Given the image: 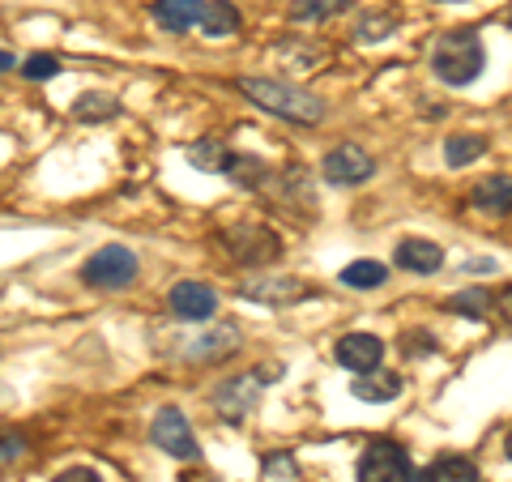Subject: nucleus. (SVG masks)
I'll use <instances>...</instances> for the list:
<instances>
[{
    "instance_id": "f257e3e1",
    "label": "nucleus",
    "mask_w": 512,
    "mask_h": 482,
    "mask_svg": "<svg viewBox=\"0 0 512 482\" xmlns=\"http://www.w3.org/2000/svg\"><path fill=\"white\" fill-rule=\"evenodd\" d=\"M235 90L244 94L248 103L269 111V116H278V120L308 124V128L325 120V103H320L312 90H299L291 82H274V77H239Z\"/></svg>"
},
{
    "instance_id": "f03ea898",
    "label": "nucleus",
    "mask_w": 512,
    "mask_h": 482,
    "mask_svg": "<svg viewBox=\"0 0 512 482\" xmlns=\"http://www.w3.org/2000/svg\"><path fill=\"white\" fill-rule=\"evenodd\" d=\"M487 69V47L474 30H444L431 47V73L444 86H470Z\"/></svg>"
},
{
    "instance_id": "7ed1b4c3",
    "label": "nucleus",
    "mask_w": 512,
    "mask_h": 482,
    "mask_svg": "<svg viewBox=\"0 0 512 482\" xmlns=\"http://www.w3.org/2000/svg\"><path fill=\"white\" fill-rule=\"evenodd\" d=\"M137 273H141V265H137L133 248L107 244L82 265V282L94 286V291H128V286L137 282Z\"/></svg>"
},
{
    "instance_id": "20e7f679",
    "label": "nucleus",
    "mask_w": 512,
    "mask_h": 482,
    "mask_svg": "<svg viewBox=\"0 0 512 482\" xmlns=\"http://www.w3.org/2000/svg\"><path fill=\"white\" fill-rule=\"evenodd\" d=\"M222 248H227L239 265H248V269H261L269 261H278L282 256V244H278V235L269 231V227H256V222H235V227L222 231Z\"/></svg>"
},
{
    "instance_id": "39448f33",
    "label": "nucleus",
    "mask_w": 512,
    "mask_h": 482,
    "mask_svg": "<svg viewBox=\"0 0 512 482\" xmlns=\"http://www.w3.org/2000/svg\"><path fill=\"white\" fill-rule=\"evenodd\" d=\"M282 367L278 363H265V367H256V372H244V376H231L227 384L218 389V414H227L231 423H239L248 410H256V397H261L265 384H274L278 380Z\"/></svg>"
},
{
    "instance_id": "423d86ee",
    "label": "nucleus",
    "mask_w": 512,
    "mask_h": 482,
    "mask_svg": "<svg viewBox=\"0 0 512 482\" xmlns=\"http://www.w3.org/2000/svg\"><path fill=\"white\" fill-rule=\"evenodd\" d=\"M355 474H359V482H414V465H410L402 444L376 440V444L363 448Z\"/></svg>"
},
{
    "instance_id": "0eeeda50",
    "label": "nucleus",
    "mask_w": 512,
    "mask_h": 482,
    "mask_svg": "<svg viewBox=\"0 0 512 482\" xmlns=\"http://www.w3.org/2000/svg\"><path fill=\"white\" fill-rule=\"evenodd\" d=\"M376 171V158L359 150L355 141H342V146H333L325 154V163H320V175H325V184L333 188H355V184H367Z\"/></svg>"
},
{
    "instance_id": "6e6552de",
    "label": "nucleus",
    "mask_w": 512,
    "mask_h": 482,
    "mask_svg": "<svg viewBox=\"0 0 512 482\" xmlns=\"http://www.w3.org/2000/svg\"><path fill=\"white\" fill-rule=\"evenodd\" d=\"M150 440L163 448L167 457H175V461H201V444H197V436H192L188 419L175 406H163V410L154 414Z\"/></svg>"
},
{
    "instance_id": "1a4fd4ad",
    "label": "nucleus",
    "mask_w": 512,
    "mask_h": 482,
    "mask_svg": "<svg viewBox=\"0 0 512 482\" xmlns=\"http://www.w3.org/2000/svg\"><path fill=\"white\" fill-rule=\"evenodd\" d=\"M239 295L248 303H261V308H291L295 299L308 295V286L299 278H291V273H265V278L239 286Z\"/></svg>"
},
{
    "instance_id": "9d476101",
    "label": "nucleus",
    "mask_w": 512,
    "mask_h": 482,
    "mask_svg": "<svg viewBox=\"0 0 512 482\" xmlns=\"http://www.w3.org/2000/svg\"><path fill=\"white\" fill-rule=\"evenodd\" d=\"M167 308L175 320L201 325V320H210L218 312V295H214V286H205V282H175L167 295Z\"/></svg>"
},
{
    "instance_id": "9b49d317",
    "label": "nucleus",
    "mask_w": 512,
    "mask_h": 482,
    "mask_svg": "<svg viewBox=\"0 0 512 482\" xmlns=\"http://www.w3.org/2000/svg\"><path fill=\"white\" fill-rule=\"evenodd\" d=\"M239 350V325H218L210 333H201V337H192V342L184 350H175L180 359L188 363H214V359H227Z\"/></svg>"
},
{
    "instance_id": "f8f14e48",
    "label": "nucleus",
    "mask_w": 512,
    "mask_h": 482,
    "mask_svg": "<svg viewBox=\"0 0 512 482\" xmlns=\"http://www.w3.org/2000/svg\"><path fill=\"white\" fill-rule=\"evenodd\" d=\"M384 359V342L376 333H346L338 342V363L346 372H372Z\"/></svg>"
},
{
    "instance_id": "ddd939ff",
    "label": "nucleus",
    "mask_w": 512,
    "mask_h": 482,
    "mask_svg": "<svg viewBox=\"0 0 512 482\" xmlns=\"http://www.w3.org/2000/svg\"><path fill=\"white\" fill-rule=\"evenodd\" d=\"M393 265L406 273H436L444 265V248L436 239H402L393 248Z\"/></svg>"
},
{
    "instance_id": "4468645a",
    "label": "nucleus",
    "mask_w": 512,
    "mask_h": 482,
    "mask_svg": "<svg viewBox=\"0 0 512 482\" xmlns=\"http://www.w3.org/2000/svg\"><path fill=\"white\" fill-rule=\"evenodd\" d=\"M470 205L478 214H491V218H504L512 210V180L500 171V175H487V180H478L474 192H470Z\"/></svg>"
},
{
    "instance_id": "2eb2a0df",
    "label": "nucleus",
    "mask_w": 512,
    "mask_h": 482,
    "mask_svg": "<svg viewBox=\"0 0 512 482\" xmlns=\"http://www.w3.org/2000/svg\"><path fill=\"white\" fill-rule=\"evenodd\" d=\"M201 9H205V0H154L150 5L154 22L171 30V35H188V30L201 22Z\"/></svg>"
},
{
    "instance_id": "dca6fc26",
    "label": "nucleus",
    "mask_w": 512,
    "mask_h": 482,
    "mask_svg": "<svg viewBox=\"0 0 512 482\" xmlns=\"http://www.w3.org/2000/svg\"><path fill=\"white\" fill-rule=\"evenodd\" d=\"M402 389H406V380L397 372H380V367L355 372V380H350V393L359 401H393V397H402Z\"/></svg>"
},
{
    "instance_id": "f3484780",
    "label": "nucleus",
    "mask_w": 512,
    "mask_h": 482,
    "mask_svg": "<svg viewBox=\"0 0 512 482\" xmlns=\"http://www.w3.org/2000/svg\"><path fill=\"white\" fill-rule=\"evenodd\" d=\"M414 482H483L478 465L470 457H457V453H444L427 465L423 474H414Z\"/></svg>"
},
{
    "instance_id": "a211bd4d",
    "label": "nucleus",
    "mask_w": 512,
    "mask_h": 482,
    "mask_svg": "<svg viewBox=\"0 0 512 482\" xmlns=\"http://www.w3.org/2000/svg\"><path fill=\"white\" fill-rule=\"evenodd\" d=\"M197 26H201V35H210V39H227L239 30V9L231 0H205Z\"/></svg>"
},
{
    "instance_id": "6ab92c4d",
    "label": "nucleus",
    "mask_w": 512,
    "mask_h": 482,
    "mask_svg": "<svg viewBox=\"0 0 512 482\" xmlns=\"http://www.w3.org/2000/svg\"><path fill=\"white\" fill-rule=\"evenodd\" d=\"M231 154L235 150H227L218 137H201V141H192V146H188V163L197 171H205V175H222V171H227V163H231Z\"/></svg>"
},
{
    "instance_id": "aec40b11",
    "label": "nucleus",
    "mask_w": 512,
    "mask_h": 482,
    "mask_svg": "<svg viewBox=\"0 0 512 482\" xmlns=\"http://www.w3.org/2000/svg\"><path fill=\"white\" fill-rule=\"evenodd\" d=\"M487 154V137L483 133H457V137H444V163L448 167H470Z\"/></svg>"
},
{
    "instance_id": "412c9836",
    "label": "nucleus",
    "mask_w": 512,
    "mask_h": 482,
    "mask_svg": "<svg viewBox=\"0 0 512 482\" xmlns=\"http://www.w3.org/2000/svg\"><path fill=\"white\" fill-rule=\"evenodd\" d=\"M222 175L235 180L239 188H269V180H274L269 167L256 154H231V163H227V171H222Z\"/></svg>"
},
{
    "instance_id": "4be33fe9",
    "label": "nucleus",
    "mask_w": 512,
    "mask_h": 482,
    "mask_svg": "<svg viewBox=\"0 0 512 482\" xmlns=\"http://www.w3.org/2000/svg\"><path fill=\"white\" fill-rule=\"evenodd\" d=\"M338 278H342V286H355V291H376V286L389 282V265H380V261H350Z\"/></svg>"
},
{
    "instance_id": "5701e85b",
    "label": "nucleus",
    "mask_w": 512,
    "mask_h": 482,
    "mask_svg": "<svg viewBox=\"0 0 512 482\" xmlns=\"http://www.w3.org/2000/svg\"><path fill=\"white\" fill-rule=\"evenodd\" d=\"M111 116H120V103L111 99V94H82V99L73 103V120H82V124H99Z\"/></svg>"
},
{
    "instance_id": "b1692460",
    "label": "nucleus",
    "mask_w": 512,
    "mask_h": 482,
    "mask_svg": "<svg viewBox=\"0 0 512 482\" xmlns=\"http://www.w3.org/2000/svg\"><path fill=\"white\" fill-rule=\"evenodd\" d=\"M444 308H448V312H457V316L483 320V316L491 312V295L483 291V286H470V291H457V295H448V299H444Z\"/></svg>"
},
{
    "instance_id": "393cba45",
    "label": "nucleus",
    "mask_w": 512,
    "mask_h": 482,
    "mask_svg": "<svg viewBox=\"0 0 512 482\" xmlns=\"http://www.w3.org/2000/svg\"><path fill=\"white\" fill-rule=\"evenodd\" d=\"M393 13H363V18L355 22V39L359 43H380V39H389L393 35Z\"/></svg>"
},
{
    "instance_id": "a878e982",
    "label": "nucleus",
    "mask_w": 512,
    "mask_h": 482,
    "mask_svg": "<svg viewBox=\"0 0 512 482\" xmlns=\"http://www.w3.org/2000/svg\"><path fill=\"white\" fill-rule=\"evenodd\" d=\"M346 0H295L291 5V18L295 22H325L333 13H342Z\"/></svg>"
},
{
    "instance_id": "bb28decb",
    "label": "nucleus",
    "mask_w": 512,
    "mask_h": 482,
    "mask_svg": "<svg viewBox=\"0 0 512 482\" xmlns=\"http://www.w3.org/2000/svg\"><path fill=\"white\" fill-rule=\"evenodd\" d=\"M56 73H60V56H52V52H35L22 64V77H30V82H52Z\"/></svg>"
},
{
    "instance_id": "cd10ccee",
    "label": "nucleus",
    "mask_w": 512,
    "mask_h": 482,
    "mask_svg": "<svg viewBox=\"0 0 512 482\" xmlns=\"http://www.w3.org/2000/svg\"><path fill=\"white\" fill-rule=\"evenodd\" d=\"M30 453V444L22 431H0V465H9V461H22Z\"/></svg>"
},
{
    "instance_id": "c85d7f7f",
    "label": "nucleus",
    "mask_w": 512,
    "mask_h": 482,
    "mask_svg": "<svg viewBox=\"0 0 512 482\" xmlns=\"http://www.w3.org/2000/svg\"><path fill=\"white\" fill-rule=\"evenodd\" d=\"M265 474L274 478V482H291L295 478V461L291 457H269L265 461Z\"/></svg>"
},
{
    "instance_id": "c756f323",
    "label": "nucleus",
    "mask_w": 512,
    "mask_h": 482,
    "mask_svg": "<svg viewBox=\"0 0 512 482\" xmlns=\"http://www.w3.org/2000/svg\"><path fill=\"white\" fill-rule=\"evenodd\" d=\"M52 482H103V478H99V470H90V465H73V470L56 474Z\"/></svg>"
},
{
    "instance_id": "7c9ffc66",
    "label": "nucleus",
    "mask_w": 512,
    "mask_h": 482,
    "mask_svg": "<svg viewBox=\"0 0 512 482\" xmlns=\"http://www.w3.org/2000/svg\"><path fill=\"white\" fill-rule=\"evenodd\" d=\"M0 69H18V60H13V56L5 52V47H0Z\"/></svg>"
},
{
    "instance_id": "2f4dec72",
    "label": "nucleus",
    "mask_w": 512,
    "mask_h": 482,
    "mask_svg": "<svg viewBox=\"0 0 512 482\" xmlns=\"http://www.w3.org/2000/svg\"><path fill=\"white\" fill-rule=\"evenodd\" d=\"M440 5H461V0H440Z\"/></svg>"
}]
</instances>
